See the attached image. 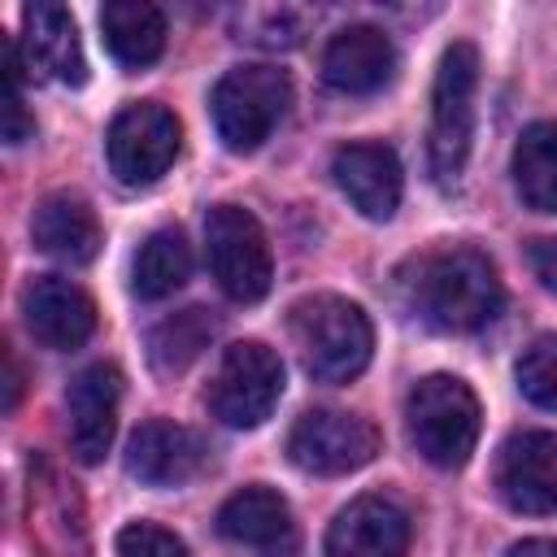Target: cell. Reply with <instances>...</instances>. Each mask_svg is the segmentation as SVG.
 I'll return each instance as SVG.
<instances>
[{
    "instance_id": "obj_1",
    "label": "cell",
    "mask_w": 557,
    "mask_h": 557,
    "mask_svg": "<svg viewBox=\"0 0 557 557\" xmlns=\"http://www.w3.org/2000/svg\"><path fill=\"white\" fill-rule=\"evenodd\" d=\"M400 292H405V309L422 326L444 335H470L487 326L505 300L496 265L466 244L413 257L409 270L400 274Z\"/></svg>"
},
{
    "instance_id": "obj_2",
    "label": "cell",
    "mask_w": 557,
    "mask_h": 557,
    "mask_svg": "<svg viewBox=\"0 0 557 557\" xmlns=\"http://www.w3.org/2000/svg\"><path fill=\"white\" fill-rule=\"evenodd\" d=\"M292 344L300 352V366L318 383H352L374 352V326L366 309L348 296L318 292L292 305L287 313Z\"/></svg>"
},
{
    "instance_id": "obj_3",
    "label": "cell",
    "mask_w": 557,
    "mask_h": 557,
    "mask_svg": "<svg viewBox=\"0 0 557 557\" xmlns=\"http://www.w3.org/2000/svg\"><path fill=\"white\" fill-rule=\"evenodd\" d=\"M483 409L466 379L457 374H426L405 396V431L422 461L440 470H457L470 461L479 444Z\"/></svg>"
},
{
    "instance_id": "obj_4",
    "label": "cell",
    "mask_w": 557,
    "mask_h": 557,
    "mask_svg": "<svg viewBox=\"0 0 557 557\" xmlns=\"http://www.w3.org/2000/svg\"><path fill=\"white\" fill-rule=\"evenodd\" d=\"M287 104H292V78L287 70L265 61L226 70L209 96L213 131L231 152H257L287 117Z\"/></svg>"
},
{
    "instance_id": "obj_5",
    "label": "cell",
    "mask_w": 557,
    "mask_h": 557,
    "mask_svg": "<svg viewBox=\"0 0 557 557\" xmlns=\"http://www.w3.org/2000/svg\"><path fill=\"white\" fill-rule=\"evenodd\" d=\"M474 87H479V52L457 39L444 48L435 87H431V174L448 187L466 170L474 139Z\"/></svg>"
},
{
    "instance_id": "obj_6",
    "label": "cell",
    "mask_w": 557,
    "mask_h": 557,
    "mask_svg": "<svg viewBox=\"0 0 557 557\" xmlns=\"http://www.w3.org/2000/svg\"><path fill=\"white\" fill-rule=\"evenodd\" d=\"M283 396V361L261 339H239L218 357L205 405L222 426H261Z\"/></svg>"
},
{
    "instance_id": "obj_7",
    "label": "cell",
    "mask_w": 557,
    "mask_h": 557,
    "mask_svg": "<svg viewBox=\"0 0 557 557\" xmlns=\"http://www.w3.org/2000/svg\"><path fill=\"white\" fill-rule=\"evenodd\" d=\"M205 257L235 305H252L274 283V257L261 222L244 205H213L205 218Z\"/></svg>"
},
{
    "instance_id": "obj_8",
    "label": "cell",
    "mask_w": 557,
    "mask_h": 557,
    "mask_svg": "<svg viewBox=\"0 0 557 557\" xmlns=\"http://www.w3.org/2000/svg\"><path fill=\"white\" fill-rule=\"evenodd\" d=\"M178 144H183L178 117L165 104H157V100L126 104L109 122V135H104L109 170H113V178L122 187H148V183H157L174 165Z\"/></svg>"
},
{
    "instance_id": "obj_9",
    "label": "cell",
    "mask_w": 557,
    "mask_h": 557,
    "mask_svg": "<svg viewBox=\"0 0 557 557\" xmlns=\"http://www.w3.org/2000/svg\"><path fill=\"white\" fill-rule=\"evenodd\" d=\"M379 453V426L361 413L344 409H309L287 431V461L305 474H352L370 466Z\"/></svg>"
},
{
    "instance_id": "obj_10",
    "label": "cell",
    "mask_w": 557,
    "mask_h": 557,
    "mask_svg": "<svg viewBox=\"0 0 557 557\" xmlns=\"http://www.w3.org/2000/svg\"><path fill=\"white\" fill-rule=\"evenodd\" d=\"M492 483L518 513H557V431H513L496 453Z\"/></svg>"
},
{
    "instance_id": "obj_11",
    "label": "cell",
    "mask_w": 557,
    "mask_h": 557,
    "mask_svg": "<svg viewBox=\"0 0 557 557\" xmlns=\"http://www.w3.org/2000/svg\"><path fill=\"white\" fill-rule=\"evenodd\" d=\"M22 318H26V331L35 335V344H44L52 352H70L91 339L96 300L61 274H39L22 287Z\"/></svg>"
},
{
    "instance_id": "obj_12",
    "label": "cell",
    "mask_w": 557,
    "mask_h": 557,
    "mask_svg": "<svg viewBox=\"0 0 557 557\" xmlns=\"http://www.w3.org/2000/svg\"><path fill=\"white\" fill-rule=\"evenodd\" d=\"M117 405H122V374L117 366H87L70 379L65 387V426H70V448L83 466L104 461L113 431H117Z\"/></svg>"
},
{
    "instance_id": "obj_13",
    "label": "cell",
    "mask_w": 557,
    "mask_h": 557,
    "mask_svg": "<svg viewBox=\"0 0 557 557\" xmlns=\"http://www.w3.org/2000/svg\"><path fill=\"white\" fill-rule=\"evenodd\" d=\"M17 57H22L30 78H52V83H65V87H83L87 83V57H83L78 26H74L65 4L39 0V4L22 9Z\"/></svg>"
},
{
    "instance_id": "obj_14",
    "label": "cell",
    "mask_w": 557,
    "mask_h": 557,
    "mask_svg": "<svg viewBox=\"0 0 557 557\" xmlns=\"http://www.w3.org/2000/svg\"><path fill=\"white\" fill-rule=\"evenodd\" d=\"M331 178L348 196V205L370 222H387L400 209L405 174H400V161L387 144H374V139L344 144L331 157Z\"/></svg>"
},
{
    "instance_id": "obj_15",
    "label": "cell",
    "mask_w": 557,
    "mask_h": 557,
    "mask_svg": "<svg viewBox=\"0 0 557 557\" xmlns=\"http://www.w3.org/2000/svg\"><path fill=\"white\" fill-rule=\"evenodd\" d=\"M409 513L392 496H357L326 527V557H405Z\"/></svg>"
},
{
    "instance_id": "obj_16",
    "label": "cell",
    "mask_w": 557,
    "mask_h": 557,
    "mask_svg": "<svg viewBox=\"0 0 557 557\" xmlns=\"http://www.w3.org/2000/svg\"><path fill=\"white\" fill-rule=\"evenodd\" d=\"M205 466V440L170 418L144 422L126 444V470L148 487H183Z\"/></svg>"
},
{
    "instance_id": "obj_17",
    "label": "cell",
    "mask_w": 557,
    "mask_h": 557,
    "mask_svg": "<svg viewBox=\"0 0 557 557\" xmlns=\"http://www.w3.org/2000/svg\"><path fill=\"white\" fill-rule=\"evenodd\" d=\"M396 74V44L379 26H344L322 52V78L344 96H370Z\"/></svg>"
},
{
    "instance_id": "obj_18",
    "label": "cell",
    "mask_w": 557,
    "mask_h": 557,
    "mask_svg": "<svg viewBox=\"0 0 557 557\" xmlns=\"http://www.w3.org/2000/svg\"><path fill=\"white\" fill-rule=\"evenodd\" d=\"M30 239H35L39 252H48V257H57L65 265H87L104 244L91 205L83 196H70V191H52V196H44L35 205Z\"/></svg>"
},
{
    "instance_id": "obj_19",
    "label": "cell",
    "mask_w": 557,
    "mask_h": 557,
    "mask_svg": "<svg viewBox=\"0 0 557 557\" xmlns=\"http://www.w3.org/2000/svg\"><path fill=\"white\" fill-rule=\"evenodd\" d=\"M218 535L231 544H248V548H278L292 540V509L265 483L239 487L218 509Z\"/></svg>"
},
{
    "instance_id": "obj_20",
    "label": "cell",
    "mask_w": 557,
    "mask_h": 557,
    "mask_svg": "<svg viewBox=\"0 0 557 557\" xmlns=\"http://www.w3.org/2000/svg\"><path fill=\"white\" fill-rule=\"evenodd\" d=\"M100 30L104 48L126 70H144L165 52V17L148 0H109L100 9Z\"/></svg>"
},
{
    "instance_id": "obj_21",
    "label": "cell",
    "mask_w": 557,
    "mask_h": 557,
    "mask_svg": "<svg viewBox=\"0 0 557 557\" xmlns=\"http://www.w3.org/2000/svg\"><path fill=\"white\" fill-rule=\"evenodd\" d=\"M509 170L527 209L557 213V122H531L513 144Z\"/></svg>"
},
{
    "instance_id": "obj_22",
    "label": "cell",
    "mask_w": 557,
    "mask_h": 557,
    "mask_svg": "<svg viewBox=\"0 0 557 557\" xmlns=\"http://www.w3.org/2000/svg\"><path fill=\"white\" fill-rule=\"evenodd\" d=\"M191 274V248L183 239V231H152L131 265V287L139 300H165L174 296Z\"/></svg>"
},
{
    "instance_id": "obj_23",
    "label": "cell",
    "mask_w": 557,
    "mask_h": 557,
    "mask_svg": "<svg viewBox=\"0 0 557 557\" xmlns=\"http://www.w3.org/2000/svg\"><path fill=\"white\" fill-rule=\"evenodd\" d=\"M213 331H218V322H213L209 309H200V305L161 318V322L148 331V361H152V370L165 374V379H170V374H183V370L213 344Z\"/></svg>"
},
{
    "instance_id": "obj_24",
    "label": "cell",
    "mask_w": 557,
    "mask_h": 557,
    "mask_svg": "<svg viewBox=\"0 0 557 557\" xmlns=\"http://www.w3.org/2000/svg\"><path fill=\"white\" fill-rule=\"evenodd\" d=\"M518 387L531 405L557 413V335H540L518 357Z\"/></svg>"
},
{
    "instance_id": "obj_25",
    "label": "cell",
    "mask_w": 557,
    "mask_h": 557,
    "mask_svg": "<svg viewBox=\"0 0 557 557\" xmlns=\"http://www.w3.org/2000/svg\"><path fill=\"white\" fill-rule=\"evenodd\" d=\"M239 39L257 48H292L300 44V13L296 9H244L239 13Z\"/></svg>"
},
{
    "instance_id": "obj_26",
    "label": "cell",
    "mask_w": 557,
    "mask_h": 557,
    "mask_svg": "<svg viewBox=\"0 0 557 557\" xmlns=\"http://www.w3.org/2000/svg\"><path fill=\"white\" fill-rule=\"evenodd\" d=\"M22 57H17V44L4 48V144H26L35 135V117L26 109V96H22Z\"/></svg>"
},
{
    "instance_id": "obj_27",
    "label": "cell",
    "mask_w": 557,
    "mask_h": 557,
    "mask_svg": "<svg viewBox=\"0 0 557 557\" xmlns=\"http://www.w3.org/2000/svg\"><path fill=\"white\" fill-rule=\"evenodd\" d=\"M117 557H191V553L174 531L157 522H131L117 531Z\"/></svg>"
},
{
    "instance_id": "obj_28",
    "label": "cell",
    "mask_w": 557,
    "mask_h": 557,
    "mask_svg": "<svg viewBox=\"0 0 557 557\" xmlns=\"http://www.w3.org/2000/svg\"><path fill=\"white\" fill-rule=\"evenodd\" d=\"M527 265H531V274H535L548 292H557V235H553V239H535V244L527 248Z\"/></svg>"
},
{
    "instance_id": "obj_29",
    "label": "cell",
    "mask_w": 557,
    "mask_h": 557,
    "mask_svg": "<svg viewBox=\"0 0 557 557\" xmlns=\"http://www.w3.org/2000/svg\"><path fill=\"white\" fill-rule=\"evenodd\" d=\"M505 557H557V540H518Z\"/></svg>"
}]
</instances>
